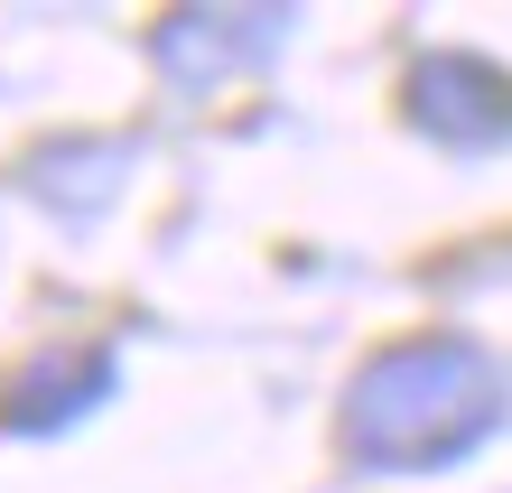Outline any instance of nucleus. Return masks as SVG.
<instances>
[{
    "label": "nucleus",
    "mask_w": 512,
    "mask_h": 493,
    "mask_svg": "<svg viewBox=\"0 0 512 493\" xmlns=\"http://www.w3.org/2000/svg\"><path fill=\"white\" fill-rule=\"evenodd\" d=\"M503 428V373L457 335L373 354L345 391V456L373 475H429L457 466Z\"/></svg>",
    "instance_id": "nucleus-1"
},
{
    "label": "nucleus",
    "mask_w": 512,
    "mask_h": 493,
    "mask_svg": "<svg viewBox=\"0 0 512 493\" xmlns=\"http://www.w3.org/2000/svg\"><path fill=\"white\" fill-rule=\"evenodd\" d=\"M401 103L438 149H503L512 140V75H494L485 56H419Z\"/></svg>",
    "instance_id": "nucleus-2"
}]
</instances>
